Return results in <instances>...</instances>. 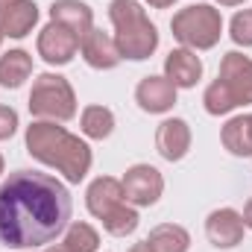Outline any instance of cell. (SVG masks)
<instances>
[{"label": "cell", "instance_id": "cell-27", "mask_svg": "<svg viewBox=\"0 0 252 252\" xmlns=\"http://www.w3.org/2000/svg\"><path fill=\"white\" fill-rule=\"evenodd\" d=\"M244 223H247V229H252V199L247 202V208H244Z\"/></svg>", "mask_w": 252, "mask_h": 252}, {"label": "cell", "instance_id": "cell-28", "mask_svg": "<svg viewBox=\"0 0 252 252\" xmlns=\"http://www.w3.org/2000/svg\"><path fill=\"white\" fill-rule=\"evenodd\" d=\"M44 252H70V250H67L64 244H53V247H47Z\"/></svg>", "mask_w": 252, "mask_h": 252}, {"label": "cell", "instance_id": "cell-1", "mask_svg": "<svg viewBox=\"0 0 252 252\" xmlns=\"http://www.w3.org/2000/svg\"><path fill=\"white\" fill-rule=\"evenodd\" d=\"M70 193L50 173L15 170L0 185V244L38 250L53 244L70 223Z\"/></svg>", "mask_w": 252, "mask_h": 252}, {"label": "cell", "instance_id": "cell-18", "mask_svg": "<svg viewBox=\"0 0 252 252\" xmlns=\"http://www.w3.org/2000/svg\"><path fill=\"white\" fill-rule=\"evenodd\" d=\"M32 73V56L27 50H9L0 56V85L21 88Z\"/></svg>", "mask_w": 252, "mask_h": 252}, {"label": "cell", "instance_id": "cell-17", "mask_svg": "<svg viewBox=\"0 0 252 252\" xmlns=\"http://www.w3.org/2000/svg\"><path fill=\"white\" fill-rule=\"evenodd\" d=\"M223 138V147L232 153V156H252V115H238L232 118L229 124L223 126L220 132Z\"/></svg>", "mask_w": 252, "mask_h": 252}, {"label": "cell", "instance_id": "cell-12", "mask_svg": "<svg viewBox=\"0 0 252 252\" xmlns=\"http://www.w3.org/2000/svg\"><path fill=\"white\" fill-rule=\"evenodd\" d=\"M156 150L167 161H182L190 150V126L182 118H167L156 129Z\"/></svg>", "mask_w": 252, "mask_h": 252}, {"label": "cell", "instance_id": "cell-9", "mask_svg": "<svg viewBox=\"0 0 252 252\" xmlns=\"http://www.w3.org/2000/svg\"><path fill=\"white\" fill-rule=\"evenodd\" d=\"M244 214H238L235 208H217L208 214L205 220V238L211 241V247L217 250H232L244 241Z\"/></svg>", "mask_w": 252, "mask_h": 252}, {"label": "cell", "instance_id": "cell-20", "mask_svg": "<svg viewBox=\"0 0 252 252\" xmlns=\"http://www.w3.org/2000/svg\"><path fill=\"white\" fill-rule=\"evenodd\" d=\"M79 126H82V132H85L88 138L103 141V138H109L112 129H115V115H112V109H106V106H88V109H82V115H79Z\"/></svg>", "mask_w": 252, "mask_h": 252}, {"label": "cell", "instance_id": "cell-30", "mask_svg": "<svg viewBox=\"0 0 252 252\" xmlns=\"http://www.w3.org/2000/svg\"><path fill=\"white\" fill-rule=\"evenodd\" d=\"M0 173H3V156H0Z\"/></svg>", "mask_w": 252, "mask_h": 252}, {"label": "cell", "instance_id": "cell-4", "mask_svg": "<svg viewBox=\"0 0 252 252\" xmlns=\"http://www.w3.org/2000/svg\"><path fill=\"white\" fill-rule=\"evenodd\" d=\"M109 18L115 24V41L124 59L144 62L156 53L158 47V30L135 0H112L109 3Z\"/></svg>", "mask_w": 252, "mask_h": 252}, {"label": "cell", "instance_id": "cell-15", "mask_svg": "<svg viewBox=\"0 0 252 252\" xmlns=\"http://www.w3.org/2000/svg\"><path fill=\"white\" fill-rule=\"evenodd\" d=\"M121 202H126L121 179L100 176V179H94V182L88 185V190H85V205H88V211H91L97 220H103V217H106L112 208H118Z\"/></svg>", "mask_w": 252, "mask_h": 252}, {"label": "cell", "instance_id": "cell-13", "mask_svg": "<svg viewBox=\"0 0 252 252\" xmlns=\"http://www.w3.org/2000/svg\"><path fill=\"white\" fill-rule=\"evenodd\" d=\"M79 50H82V59L91 64V67H97V70H112V67H118L121 59H124L121 50H118V41L109 32L97 30V27H91L85 32Z\"/></svg>", "mask_w": 252, "mask_h": 252}, {"label": "cell", "instance_id": "cell-2", "mask_svg": "<svg viewBox=\"0 0 252 252\" xmlns=\"http://www.w3.org/2000/svg\"><path fill=\"white\" fill-rule=\"evenodd\" d=\"M27 153L35 161L56 167L73 185L85 179L94 161L91 147L79 135H70L64 126H56L53 121H35L32 126H27Z\"/></svg>", "mask_w": 252, "mask_h": 252}, {"label": "cell", "instance_id": "cell-31", "mask_svg": "<svg viewBox=\"0 0 252 252\" xmlns=\"http://www.w3.org/2000/svg\"><path fill=\"white\" fill-rule=\"evenodd\" d=\"M0 44H3V35H0Z\"/></svg>", "mask_w": 252, "mask_h": 252}, {"label": "cell", "instance_id": "cell-8", "mask_svg": "<svg viewBox=\"0 0 252 252\" xmlns=\"http://www.w3.org/2000/svg\"><path fill=\"white\" fill-rule=\"evenodd\" d=\"M79 44H82V38L76 32H70L67 27L56 24V21H50L38 32V56L47 64H67L76 56Z\"/></svg>", "mask_w": 252, "mask_h": 252}, {"label": "cell", "instance_id": "cell-21", "mask_svg": "<svg viewBox=\"0 0 252 252\" xmlns=\"http://www.w3.org/2000/svg\"><path fill=\"white\" fill-rule=\"evenodd\" d=\"M103 229L115 238H126L138 229V211L129 205V202H121L118 208H112L106 217H103Z\"/></svg>", "mask_w": 252, "mask_h": 252}, {"label": "cell", "instance_id": "cell-26", "mask_svg": "<svg viewBox=\"0 0 252 252\" xmlns=\"http://www.w3.org/2000/svg\"><path fill=\"white\" fill-rule=\"evenodd\" d=\"M129 252H156V250H153L147 241H141V244H132V250H129Z\"/></svg>", "mask_w": 252, "mask_h": 252}, {"label": "cell", "instance_id": "cell-24", "mask_svg": "<svg viewBox=\"0 0 252 252\" xmlns=\"http://www.w3.org/2000/svg\"><path fill=\"white\" fill-rule=\"evenodd\" d=\"M18 132V112L9 106H0V141L12 138Z\"/></svg>", "mask_w": 252, "mask_h": 252}, {"label": "cell", "instance_id": "cell-3", "mask_svg": "<svg viewBox=\"0 0 252 252\" xmlns=\"http://www.w3.org/2000/svg\"><path fill=\"white\" fill-rule=\"evenodd\" d=\"M202 103H205V112L220 118V115H229L232 109L252 103V59L232 50L223 56L220 62V73L217 79L205 88L202 94Z\"/></svg>", "mask_w": 252, "mask_h": 252}, {"label": "cell", "instance_id": "cell-7", "mask_svg": "<svg viewBox=\"0 0 252 252\" xmlns=\"http://www.w3.org/2000/svg\"><path fill=\"white\" fill-rule=\"evenodd\" d=\"M124 185V196L129 205L138 208H150L161 199L164 193V176L153 167V164H132L121 179Z\"/></svg>", "mask_w": 252, "mask_h": 252}, {"label": "cell", "instance_id": "cell-6", "mask_svg": "<svg viewBox=\"0 0 252 252\" xmlns=\"http://www.w3.org/2000/svg\"><path fill=\"white\" fill-rule=\"evenodd\" d=\"M30 112L38 121H70L76 115V94L70 82L59 73H41L30 91Z\"/></svg>", "mask_w": 252, "mask_h": 252}, {"label": "cell", "instance_id": "cell-16", "mask_svg": "<svg viewBox=\"0 0 252 252\" xmlns=\"http://www.w3.org/2000/svg\"><path fill=\"white\" fill-rule=\"evenodd\" d=\"M50 21L67 27L70 32H76L79 38H85V32L94 27V12L88 3L82 0H53L50 6Z\"/></svg>", "mask_w": 252, "mask_h": 252}, {"label": "cell", "instance_id": "cell-10", "mask_svg": "<svg viewBox=\"0 0 252 252\" xmlns=\"http://www.w3.org/2000/svg\"><path fill=\"white\" fill-rule=\"evenodd\" d=\"M38 24V6L32 0H0V35L24 38Z\"/></svg>", "mask_w": 252, "mask_h": 252}, {"label": "cell", "instance_id": "cell-25", "mask_svg": "<svg viewBox=\"0 0 252 252\" xmlns=\"http://www.w3.org/2000/svg\"><path fill=\"white\" fill-rule=\"evenodd\" d=\"M147 3H150L153 9H170V6H173L176 0H147Z\"/></svg>", "mask_w": 252, "mask_h": 252}, {"label": "cell", "instance_id": "cell-19", "mask_svg": "<svg viewBox=\"0 0 252 252\" xmlns=\"http://www.w3.org/2000/svg\"><path fill=\"white\" fill-rule=\"evenodd\" d=\"M147 244L156 252H188L190 250V235L185 226H176V223H161L150 232Z\"/></svg>", "mask_w": 252, "mask_h": 252}, {"label": "cell", "instance_id": "cell-23", "mask_svg": "<svg viewBox=\"0 0 252 252\" xmlns=\"http://www.w3.org/2000/svg\"><path fill=\"white\" fill-rule=\"evenodd\" d=\"M229 35H232L235 44H241V47H252V9L238 12V15L232 18V24H229Z\"/></svg>", "mask_w": 252, "mask_h": 252}, {"label": "cell", "instance_id": "cell-29", "mask_svg": "<svg viewBox=\"0 0 252 252\" xmlns=\"http://www.w3.org/2000/svg\"><path fill=\"white\" fill-rule=\"evenodd\" d=\"M214 3H220V6H241V3H247V0H214Z\"/></svg>", "mask_w": 252, "mask_h": 252}, {"label": "cell", "instance_id": "cell-22", "mask_svg": "<svg viewBox=\"0 0 252 252\" xmlns=\"http://www.w3.org/2000/svg\"><path fill=\"white\" fill-rule=\"evenodd\" d=\"M64 247L70 252H97L100 250V235L88 223H70L64 232Z\"/></svg>", "mask_w": 252, "mask_h": 252}, {"label": "cell", "instance_id": "cell-11", "mask_svg": "<svg viewBox=\"0 0 252 252\" xmlns=\"http://www.w3.org/2000/svg\"><path fill=\"white\" fill-rule=\"evenodd\" d=\"M135 103L150 115H164L176 106V85L167 76H144L135 88Z\"/></svg>", "mask_w": 252, "mask_h": 252}, {"label": "cell", "instance_id": "cell-14", "mask_svg": "<svg viewBox=\"0 0 252 252\" xmlns=\"http://www.w3.org/2000/svg\"><path fill=\"white\" fill-rule=\"evenodd\" d=\"M164 76L176 85V88H193L202 76V59L196 56V50L188 47H176L167 53L164 59Z\"/></svg>", "mask_w": 252, "mask_h": 252}, {"label": "cell", "instance_id": "cell-5", "mask_svg": "<svg viewBox=\"0 0 252 252\" xmlns=\"http://www.w3.org/2000/svg\"><path fill=\"white\" fill-rule=\"evenodd\" d=\"M173 38L188 50H211L223 35V15L208 3H193L173 15Z\"/></svg>", "mask_w": 252, "mask_h": 252}]
</instances>
